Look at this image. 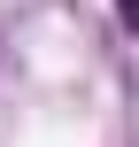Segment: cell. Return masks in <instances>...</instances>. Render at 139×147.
<instances>
[{
	"instance_id": "cell-1",
	"label": "cell",
	"mask_w": 139,
	"mask_h": 147,
	"mask_svg": "<svg viewBox=\"0 0 139 147\" xmlns=\"http://www.w3.org/2000/svg\"><path fill=\"white\" fill-rule=\"evenodd\" d=\"M116 23L132 31V23H139V0H116Z\"/></svg>"
}]
</instances>
